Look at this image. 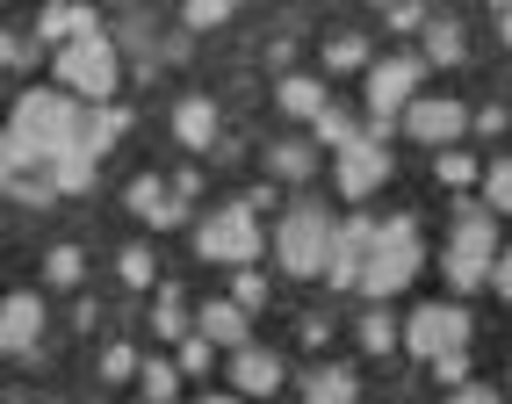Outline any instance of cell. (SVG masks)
I'll return each mask as SVG.
<instances>
[{"instance_id":"obj_1","label":"cell","mask_w":512,"mask_h":404,"mask_svg":"<svg viewBox=\"0 0 512 404\" xmlns=\"http://www.w3.org/2000/svg\"><path fill=\"white\" fill-rule=\"evenodd\" d=\"M80 101L65 94V87H22L15 94V109H8V130H0V159H8V174H22V166H44L65 152V145H80Z\"/></svg>"},{"instance_id":"obj_2","label":"cell","mask_w":512,"mask_h":404,"mask_svg":"<svg viewBox=\"0 0 512 404\" xmlns=\"http://www.w3.org/2000/svg\"><path fill=\"white\" fill-rule=\"evenodd\" d=\"M419 267H426L419 217H390V224H375V253H368V267H361V296H368V303H390L397 289H412Z\"/></svg>"},{"instance_id":"obj_3","label":"cell","mask_w":512,"mask_h":404,"mask_svg":"<svg viewBox=\"0 0 512 404\" xmlns=\"http://www.w3.org/2000/svg\"><path fill=\"white\" fill-rule=\"evenodd\" d=\"M58 87L73 94V101H87V109H116V87H123V51H116V37H80V44H65L58 51Z\"/></svg>"},{"instance_id":"obj_4","label":"cell","mask_w":512,"mask_h":404,"mask_svg":"<svg viewBox=\"0 0 512 404\" xmlns=\"http://www.w3.org/2000/svg\"><path fill=\"white\" fill-rule=\"evenodd\" d=\"M491 260H498V217L484 202H462L455 231H448V253H440V275H448V289H484Z\"/></svg>"},{"instance_id":"obj_5","label":"cell","mask_w":512,"mask_h":404,"mask_svg":"<svg viewBox=\"0 0 512 404\" xmlns=\"http://www.w3.org/2000/svg\"><path fill=\"white\" fill-rule=\"evenodd\" d=\"M275 260L282 275L296 282H325V260H332V217L318 202H289L282 224H275Z\"/></svg>"},{"instance_id":"obj_6","label":"cell","mask_w":512,"mask_h":404,"mask_svg":"<svg viewBox=\"0 0 512 404\" xmlns=\"http://www.w3.org/2000/svg\"><path fill=\"white\" fill-rule=\"evenodd\" d=\"M195 260H217V267H253L260 260V210L246 195L195 224Z\"/></svg>"},{"instance_id":"obj_7","label":"cell","mask_w":512,"mask_h":404,"mask_svg":"<svg viewBox=\"0 0 512 404\" xmlns=\"http://www.w3.org/2000/svg\"><path fill=\"white\" fill-rule=\"evenodd\" d=\"M469 332H476V318L462 311V303H419V311L397 325V347L412 361H440V354H462Z\"/></svg>"},{"instance_id":"obj_8","label":"cell","mask_w":512,"mask_h":404,"mask_svg":"<svg viewBox=\"0 0 512 404\" xmlns=\"http://www.w3.org/2000/svg\"><path fill=\"white\" fill-rule=\"evenodd\" d=\"M361 101H368V138L383 145L390 130H397V116L419 101V58H383V65H368Z\"/></svg>"},{"instance_id":"obj_9","label":"cell","mask_w":512,"mask_h":404,"mask_svg":"<svg viewBox=\"0 0 512 404\" xmlns=\"http://www.w3.org/2000/svg\"><path fill=\"white\" fill-rule=\"evenodd\" d=\"M397 130H404L412 145H440V152H455V145H462V130H469V109H462V101H448V94H419L412 109L397 116Z\"/></svg>"},{"instance_id":"obj_10","label":"cell","mask_w":512,"mask_h":404,"mask_svg":"<svg viewBox=\"0 0 512 404\" xmlns=\"http://www.w3.org/2000/svg\"><path fill=\"white\" fill-rule=\"evenodd\" d=\"M375 253V217L354 210L347 224H332V260H325V282L332 289H361V267Z\"/></svg>"},{"instance_id":"obj_11","label":"cell","mask_w":512,"mask_h":404,"mask_svg":"<svg viewBox=\"0 0 512 404\" xmlns=\"http://www.w3.org/2000/svg\"><path fill=\"white\" fill-rule=\"evenodd\" d=\"M332 181H339V195H347V202H368L375 188L390 181V152H383V145H375L368 130H361V138H354L347 152H339V166H332Z\"/></svg>"},{"instance_id":"obj_12","label":"cell","mask_w":512,"mask_h":404,"mask_svg":"<svg viewBox=\"0 0 512 404\" xmlns=\"http://www.w3.org/2000/svg\"><path fill=\"white\" fill-rule=\"evenodd\" d=\"M282 383H289V368H282L275 347H238V354H231V397L253 404V397H275Z\"/></svg>"},{"instance_id":"obj_13","label":"cell","mask_w":512,"mask_h":404,"mask_svg":"<svg viewBox=\"0 0 512 404\" xmlns=\"http://www.w3.org/2000/svg\"><path fill=\"white\" fill-rule=\"evenodd\" d=\"M37 340H44V296L37 289L0 296V354H29Z\"/></svg>"},{"instance_id":"obj_14","label":"cell","mask_w":512,"mask_h":404,"mask_svg":"<svg viewBox=\"0 0 512 404\" xmlns=\"http://www.w3.org/2000/svg\"><path fill=\"white\" fill-rule=\"evenodd\" d=\"M195 340H210V347H224V354H238V347H253V318L238 311L231 296H210L195 311Z\"/></svg>"},{"instance_id":"obj_15","label":"cell","mask_w":512,"mask_h":404,"mask_svg":"<svg viewBox=\"0 0 512 404\" xmlns=\"http://www.w3.org/2000/svg\"><path fill=\"white\" fill-rule=\"evenodd\" d=\"M123 202H130V210H138L152 231H166V224H181V217H188V202H181L174 188H166L159 174H138V181L123 188Z\"/></svg>"},{"instance_id":"obj_16","label":"cell","mask_w":512,"mask_h":404,"mask_svg":"<svg viewBox=\"0 0 512 404\" xmlns=\"http://www.w3.org/2000/svg\"><path fill=\"white\" fill-rule=\"evenodd\" d=\"M94 29H101V15L94 8H80V0H51V8H37V37L44 44H80V37H94Z\"/></svg>"},{"instance_id":"obj_17","label":"cell","mask_w":512,"mask_h":404,"mask_svg":"<svg viewBox=\"0 0 512 404\" xmlns=\"http://www.w3.org/2000/svg\"><path fill=\"white\" fill-rule=\"evenodd\" d=\"M174 138H181L188 152H210V145H217V101H202V94L174 101Z\"/></svg>"},{"instance_id":"obj_18","label":"cell","mask_w":512,"mask_h":404,"mask_svg":"<svg viewBox=\"0 0 512 404\" xmlns=\"http://www.w3.org/2000/svg\"><path fill=\"white\" fill-rule=\"evenodd\" d=\"M275 101L296 116V123H318L325 109H332V94H325V80H311V73H289L282 87H275Z\"/></svg>"},{"instance_id":"obj_19","label":"cell","mask_w":512,"mask_h":404,"mask_svg":"<svg viewBox=\"0 0 512 404\" xmlns=\"http://www.w3.org/2000/svg\"><path fill=\"white\" fill-rule=\"evenodd\" d=\"M44 181H51L58 195H87V188H94V152H87V145H65V152L44 166Z\"/></svg>"},{"instance_id":"obj_20","label":"cell","mask_w":512,"mask_h":404,"mask_svg":"<svg viewBox=\"0 0 512 404\" xmlns=\"http://www.w3.org/2000/svg\"><path fill=\"white\" fill-rule=\"evenodd\" d=\"M303 397H311V404H354L361 397V383H354V368H311V376H303Z\"/></svg>"},{"instance_id":"obj_21","label":"cell","mask_w":512,"mask_h":404,"mask_svg":"<svg viewBox=\"0 0 512 404\" xmlns=\"http://www.w3.org/2000/svg\"><path fill=\"white\" fill-rule=\"evenodd\" d=\"M426 51H433V65H462V22L455 15H426Z\"/></svg>"},{"instance_id":"obj_22","label":"cell","mask_w":512,"mask_h":404,"mask_svg":"<svg viewBox=\"0 0 512 404\" xmlns=\"http://www.w3.org/2000/svg\"><path fill=\"white\" fill-rule=\"evenodd\" d=\"M123 123H130L123 109H87V116H80V145H87V152L101 159V152H109V145L123 138Z\"/></svg>"},{"instance_id":"obj_23","label":"cell","mask_w":512,"mask_h":404,"mask_svg":"<svg viewBox=\"0 0 512 404\" xmlns=\"http://www.w3.org/2000/svg\"><path fill=\"white\" fill-rule=\"evenodd\" d=\"M267 174H275V181L318 174V145H267Z\"/></svg>"},{"instance_id":"obj_24","label":"cell","mask_w":512,"mask_h":404,"mask_svg":"<svg viewBox=\"0 0 512 404\" xmlns=\"http://www.w3.org/2000/svg\"><path fill=\"white\" fill-rule=\"evenodd\" d=\"M361 65H368V37H361V29L325 37V73H361Z\"/></svg>"},{"instance_id":"obj_25","label":"cell","mask_w":512,"mask_h":404,"mask_svg":"<svg viewBox=\"0 0 512 404\" xmlns=\"http://www.w3.org/2000/svg\"><path fill=\"white\" fill-rule=\"evenodd\" d=\"M80 275H87V253L80 246H51L44 253V282L51 289H80Z\"/></svg>"},{"instance_id":"obj_26","label":"cell","mask_w":512,"mask_h":404,"mask_svg":"<svg viewBox=\"0 0 512 404\" xmlns=\"http://www.w3.org/2000/svg\"><path fill=\"white\" fill-rule=\"evenodd\" d=\"M116 275H123V289H152L159 282V253L152 246H123L116 253Z\"/></svg>"},{"instance_id":"obj_27","label":"cell","mask_w":512,"mask_h":404,"mask_svg":"<svg viewBox=\"0 0 512 404\" xmlns=\"http://www.w3.org/2000/svg\"><path fill=\"white\" fill-rule=\"evenodd\" d=\"M138 390H145V404H174L181 368H174V361H145V368H138Z\"/></svg>"},{"instance_id":"obj_28","label":"cell","mask_w":512,"mask_h":404,"mask_svg":"<svg viewBox=\"0 0 512 404\" xmlns=\"http://www.w3.org/2000/svg\"><path fill=\"white\" fill-rule=\"evenodd\" d=\"M152 332H159V340H188V332H195V318H188V303H181L174 289L159 296V311H152Z\"/></svg>"},{"instance_id":"obj_29","label":"cell","mask_w":512,"mask_h":404,"mask_svg":"<svg viewBox=\"0 0 512 404\" xmlns=\"http://www.w3.org/2000/svg\"><path fill=\"white\" fill-rule=\"evenodd\" d=\"M484 210L491 217H512V159H491L484 166Z\"/></svg>"},{"instance_id":"obj_30","label":"cell","mask_w":512,"mask_h":404,"mask_svg":"<svg viewBox=\"0 0 512 404\" xmlns=\"http://www.w3.org/2000/svg\"><path fill=\"white\" fill-rule=\"evenodd\" d=\"M361 138V130H354V116H339V109H325L318 123H311V145H332V152H347Z\"/></svg>"},{"instance_id":"obj_31","label":"cell","mask_w":512,"mask_h":404,"mask_svg":"<svg viewBox=\"0 0 512 404\" xmlns=\"http://www.w3.org/2000/svg\"><path fill=\"white\" fill-rule=\"evenodd\" d=\"M361 347H368V354H390V347H397V318L383 311V303L361 318Z\"/></svg>"},{"instance_id":"obj_32","label":"cell","mask_w":512,"mask_h":404,"mask_svg":"<svg viewBox=\"0 0 512 404\" xmlns=\"http://www.w3.org/2000/svg\"><path fill=\"white\" fill-rule=\"evenodd\" d=\"M138 368H145L138 347H123V340H116V347H101V376H109V383H138Z\"/></svg>"},{"instance_id":"obj_33","label":"cell","mask_w":512,"mask_h":404,"mask_svg":"<svg viewBox=\"0 0 512 404\" xmlns=\"http://www.w3.org/2000/svg\"><path fill=\"white\" fill-rule=\"evenodd\" d=\"M174 368H181V376H210V368H217V347L188 332V340H181V354H174Z\"/></svg>"},{"instance_id":"obj_34","label":"cell","mask_w":512,"mask_h":404,"mask_svg":"<svg viewBox=\"0 0 512 404\" xmlns=\"http://www.w3.org/2000/svg\"><path fill=\"white\" fill-rule=\"evenodd\" d=\"M231 303H238V311H260V303H267V275H260V267H238V289H231Z\"/></svg>"},{"instance_id":"obj_35","label":"cell","mask_w":512,"mask_h":404,"mask_svg":"<svg viewBox=\"0 0 512 404\" xmlns=\"http://www.w3.org/2000/svg\"><path fill=\"white\" fill-rule=\"evenodd\" d=\"M181 22H188V29H217V22H231V0H188Z\"/></svg>"},{"instance_id":"obj_36","label":"cell","mask_w":512,"mask_h":404,"mask_svg":"<svg viewBox=\"0 0 512 404\" xmlns=\"http://www.w3.org/2000/svg\"><path fill=\"white\" fill-rule=\"evenodd\" d=\"M426 368H433L440 390H462V383H469V347H462V354H440V361H426Z\"/></svg>"},{"instance_id":"obj_37","label":"cell","mask_w":512,"mask_h":404,"mask_svg":"<svg viewBox=\"0 0 512 404\" xmlns=\"http://www.w3.org/2000/svg\"><path fill=\"white\" fill-rule=\"evenodd\" d=\"M440 181H448V188H469V181H476V152H462V145L440 152Z\"/></svg>"},{"instance_id":"obj_38","label":"cell","mask_w":512,"mask_h":404,"mask_svg":"<svg viewBox=\"0 0 512 404\" xmlns=\"http://www.w3.org/2000/svg\"><path fill=\"white\" fill-rule=\"evenodd\" d=\"M8 195H15V202H29V210H51V195H58V188H51V181H22V174H15V181H8Z\"/></svg>"},{"instance_id":"obj_39","label":"cell","mask_w":512,"mask_h":404,"mask_svg":"<svg viewBox=\"0 0 512 404\" xmlns=\"http://www.w3.org/2000/svg\"><path fill=\"white\" fill-rule=\"evenodd\" d=\"M426 15H433V8H419V0H397V8H383V22H390V29H419Z\"/></svg>"},{"instance_id":"obj_40","label":"cell","mask_w":512,"mask_h":404,"mask_svg":"<svg viewBox=\"0 0 512 404\" xmlns=\"http://www.w3.org/2000/svg\"><path fill=\"white\" fill-rule=\"evenodd\" d=\"M448 404H505V397H498L491 383H476V376H469L462 390H448Z\"/></svg>"},{"instance_id":"obj_41","label":"cell","mask_w":512,"mask_h":404,"mask_svg":"<svg viewBox=\"0 0 512 404\" xmlns=\"http://www.w3.org/2000/svg\"><path fill=\"white\" fill-rule=\"evenodd\" d=\"M469 130H484V138H498V130H505V109H498V101H484V109H469Z\"/></svg>"},{"instance_id":"obj_42","label":"cell","mask_w":512,"mask_h":404,"mask_svg":"<svg viewBox=\"0 0 512 404\" xmlns=\"http://www.w3.org/2000/svg\"><path fill=\"white\" fill-rule=\"evenodd\" d=\"M491 289L512 303V246H498V260H491Z\"/></svg>"},{"instance_id":"obj_43","label":"cell","mask_w":512,"mask_h":404,"mask_svg":"<svg viewBox=\"0 0 512 404\" xmlns=\"http://www.w3.org/2000/svg\"><path fill=\"white\" fill-rule=\"evenodd\" d=\"M195 404H246V397H231V390H202Z\"/></svg>"},{"instance_id":"obj_44","label":"cell","mask_w":512,"mask_h":404,"mask_svg":"<svg viewBox=\"0 0 512 404\" xmlns=\"http://www.w3.org/2000/svg\"><path fill=\"white\" fill-rule=\"evenodd\" d=\"M15 58H22V44H15V37H0V65H15Z\"/></svg>"},{"instance_id":"obj_45","label":"cell","mask_w":512,"mask_h":404,"mask_svg":"<svg viewBox=\"0 0 512 404\" xmlns=\"http://www.w3.org/2000/svg\"><path fill=\"white\" fill-rule=\"evenodd\" d=\"M498 29H505V44H512V8H505V15H498Z\"/></svg>"},{"instance_id":"obj_46","label":"cell","mask_w":512,"mask_h":404,"mask_svg":"<svg viewBox=\"0 0 512 404\" xmlns=\"http://www.w3.org/2000/svg\"><path fill=\"white\" fill-rule=\"evenodd\" d=\"M8 181H15V174H8V159H0V188H8Z\"/></svg>"}]
</instances>
